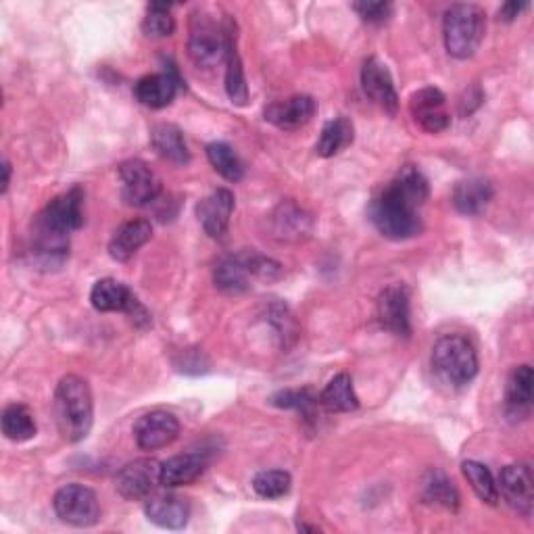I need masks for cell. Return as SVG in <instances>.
<instances>
[{"instance_id": "6da1fadb", "label": "cell", "mask_w": 534, "mask_h": 534, "mask_svg": "<svg viewBox=\"0 0 534 534\" xmlns=\"http://www.w3.org/2000/svg\"><path fill=\"white\" fill-rule=\"evenodd\" d=\"M430 186L416 165H403L370 205V220L376 230L391 240H407L422 232L418 209L426 203Z\"/></svg>"}, {"instance_id": "7a4b0ae2", "label": "cell", "mask_w": 534, "mask_h": 534, "mask_svg": "<svg viewBox=\"0 0 534 534\" xmlns=\"http://www.w3.org/2000/svg\"><path fill=\"white\" fill-rule=\"evenodd\" d=\"M84 224V192L80 186L71 188L44 207L36 220V247L46 257H65L69 232Z\"/></svg>"}, {"instance_id": "3957f363", "label": "cell", "mask_w": 534, "mask_h": 534, "mask_svg": "<svg viewBox=\"0 0 534 534\" xmlns=\"http://www.w3.org/2000/svg\"><path fill=\"white\" fill-rule=\"evenodd\" d=\"M57 426L67 443H80L90 434L94 422L92 391L84 378L63 376L55 391Z\"/></svg>"}, {"instance_id": "277c9868", "label": "cell", "mask_w": 534, "mask_h": 534, "mask_svg": "<svg viewBox=\"0 0 534 534\" xmlns=\"http://www.w3.org/2000/svg\"><path fill=\"white\" fill-rule=\"evenodd\" d=\"M478 5H453L443 19L447 53L455 59H470L484 40L487 19Z\"/></svg>"}, {"instance_id": "5b68a950", "label": "cell", "mask_w": 534, "mask_h": 534, "mask_svg": "<svg viewBox=\"0 0 534 534\" xmlns=\"http://www.w3.org/2000/svg\"><path fill=\"white\" fill-rule=\"evenodd\" d=\"M432 368L447 384L466 386L478 374V355L466 336H443L432 349Z\"/></svg>"}, {"instance_id": "8992f818", "label": "cell", "mask_w": 534, "mask_h": 534, "mask_svg": "<svg viewBox=\"0 0 534 534\" xmlns=\"http://www.w3.org/2000/svg\"><path fill=\"white\" fill-rule=\"evenodd\" d=\"M55 512L57 516L71 526L88 528L94 526L101 518V503L96 493L84 484H67V487L59 489L55 499Z\"/></svg>"}, {"instance_id": "52a82bcc", "label": "cell", "mask_w": 534, "mask_h": 534, "mask_svg": "<svg viewBox=\"0 0 534 534\" xmlns=\"http://www.w3.org/2000/svg\"><path fill=\"white\" fill-rule=\"evenodd\" d=\"M226 38L228 30H222L215 21L203 15L194 17L188 38L190 59L199 67H215L226 59Z\"/></svg>"}, {"instance_id": "ba28073f", "label": "cell", "mask_w": 534, "mask_h": 534, "mask_svg": "<svg viewBox=\"0 0 534 534\" xmlns=\"http://www.w3.org/2000/svg\"><path fill=\"white\" fill-rule=\"evenodd\" d=\"M121 197L130 207H147L161 192V180L144 161H128L119 167Z\"/></svg>"}, {"instance_id": "9c48e42d", "label": "cell", "mask_w": 534, "mask_h": 534, "mask_svg": "<svg viewBox=\"0 0 534 534\" xmlns=\"http://www.w3.org/2000/svg\"><path fill=\"white\" fill-rule=\"evenodd\" d=\"M161 484V464L157 459H136L119 470L115 478L117 493L128 501L151 497Z\"/></svg>"}, {"instance_id": "30bf717a", "label": "cell", "mask_w": 534, "mask_h": 534, "mask_svg": "<svg viewBox=\"0 0 534 534\" xmlns=\"http://www.w3.org/2000/svg\"><path fill=\"white\" fill-rule=\"evenodd\" d=\"M497 491L516 514L524 518L532 514L534 478H532V470L528 464H512V466L503 468L499 476Z\"/></svg>"}, {"instance_id": "8fae6325", "label": "cell", "mask_w": 534, "mask_h": 534, "mask_svg": "<svg viewBox=\"0 0 534 534\" xmlns=\"http://www.w3.org/2000/svg\"><path fill=\"white\" fill-rule=\"evenodd\" d=\"M180 436V422L169 411H149L134 426V439L142 451H157L172 445Z\"/></svg>"}, {"instance_id": "7c38bea8", "label": "cell", "mask_w": 534, "mask_h": 534, "mask_svg": "<svg viewBox=\"0 0 534 534\" xmlns=\"http://www.w3.org/2000/svg\"><path fill=\"white\" fill-rule=\"evenodd\" d=\"M361 86L370 101H374L386 113H391V115L397 113L399 96L395 90L393 76H391V71H388V67L376 57H370L366 63H363Z\"/></svg>"}, {"instance_id": "4fadbf2b", "label": "cell", "mask_w": 534, "mask_h": 534, "mask_svg": "<svg viewBox=\"0 0 534 534\" xmlns=\"http://www.w3.org/2000/svg\"><path fill=\"white\" fill-rule=\"evenodd\" d=\"M90 303L96 311H103V313H111V311H126L130 315H134L136 320L140 318H149L147 311L142 309V305L138 303V299L134 297L132 290L121 284L113 278H103L92 286V293H90Z\"/></svg>"}, {"instance_id": "5bb4252c", "label": "cell", "mask_w": 534, "mask_h": 534, "mask_svg": "<svg viewBox=\"0 0 534 534\" xmlns=\"http://www.w3.org/2000/svg\"><path fill=\"white\" fill-rule=\"evenodd\" d=\"M445 101V94L439 88H422L416 94H411L409 109L426 132L439 134L451 124V117L445 111Z\"/></svg>"}, {"instance_id": "9a60e30c", "label": "cell", "mask_w": 534, "mask_h": 534, "mask_svg": "<svg viewBox=\"0 0 534 534\" xmlns=\"http://www.w3.org/2000/svg\"><path fill=\"white\" fill-rule=\"evenodd\" d=\"M232 213H234V194L226 188L213 190L209 197H205L197 205V217L203 230L215 240H222L228 234Z\"/></svg>"}, {"instance_id": "2e32d148", "label": "cell", "mask_w": 534, "mask_h": 534, "mask_svg": "<svg viewBox=\"0 0 534 534\" xmlns=\"http://www.w3.org/2000/svg\"><path fill=\"white\" fill-rule=\"evenodd\" d=\"M315 111H318V103L307 94H299L267 107L265 121H270V124H274L280 130H299L309 124Z\"/></svg>"}, {"instance_id": "e0dca14e", "label": "cell", "mask_w": 534, "mask_h": 534, "mask_svg": "<svg viewBox=\"0 0 534 534\" xmlns=\"http://www.w3.org/2000/svg\"><path fill=\"white\" fill-rule=\"evenodd\" d=\"M380 324L397 336L411 334L409 322V297L403 286H388L378 299Z\"/></svg>"}, {"instance_id": "ac0fdd59", "label": "cell", "mask_w": 534, "mask_h": 534, "mask_svg": "<svg viewBox=\"0 0 534 534\" xmlns=\"http://www.w3.org/2000/svg\"><path fill=\"white\" fill-rule=\"evenodd\" d=\"M153 236V226L149 220H130L121 224L109 242V255L115 261H130L140 247L147 245Z\"/></svg>"}, {"instance_id": "d6986e66", "label": "cell", "mask_w": 534, "mask_h": 534, "mask_svg": "<svg viewBox=\"0 0 534 534\" xmlns=\"http://www.w3.org/2000/svg\"><path fill=\"white\" fill-rule=\"evenodd\" d=\"M144 514L147 518L167 530H180L188 524L190 518V505L186 499L178 495H155L147 499L144 505Z\"/></svg>"}, {"instance_id": "ffe728a7", "label": "cell", "mask_w": 534, "mask_h": 534, "mask_svg": "<svg viewBox=\"0 0 534 534\" xmlns=\"http://www.w3.org/2000/svg\"><path fill=\"white\" fill-rule=\"evenodd\" d=\"M207 470L205 453H184L161 464V484L167 489L186 487Z\"/></svg>"}, {"instance_id": "44dd1931", "label": "cell", "mask_w": 534, "mask_h": 534, "mask_svg": "<svg viewBox=\"0 0 534 534\" xmlns=\"http://www.w3.org/2000/svg\"><path fill=\"white\" fill-rule=\"evenodd\" d=\"M178 94V82L169 74L144 76L134 86L136 101L149 109H165L174 103Z\"/></svg>"}, {"instance_id": "7402d4cb", "label": "cell", "mask_w": 534, "mask_h": 534, "mask_svg": "<svg viewBox=\"0 0 534 534\" xmlns=\"http://www.w3.org/2000/svg\"><path fill=\"white\" fill-rule=\"evenodd\" d=\"M311 217L293 201L282 203L274 213V234L284 242H299L311 232Z\"/></svg>"}, {"instance_id": "603a6c76", "label": "cell", "mask_w": 534, "mask_h": 534, "mask_svg": "<svg viewBox=\"0 0 534 534\" xmlns=\"http://www.w3.org/2000/svg\"><path fill=\"white\" fill-rule=\"evenodd\" d=\"M493 184L484 178H470L459 182L453 190V205L464 215H478L493 201Z\"/></svg>"}, {"instance_id": "cb8c5ba5", "label": "cell", "mask_w": 534, "mask_h": 534, "mask_svg": "<svg viewBox=\"0 0 534 534\" xmlns=\"http://www.w3.org/2000/svg\"><path fill=\"white\" fill-rule=\"evenodd\" d=\"M505 405H507V414L512 418L520 420L530 414V407H532V368L530 366H520L509 374Z\"/></svg>"}, {"instance_id": "d4e9b609", "label": "cell", "mask_w": 534, "mask_h": 534, "mask_svg": "<svg viewBox=\"0 0 534 534\" xmlns=\"http://www.w3.org/2000/svg\"><path fill=\"white\" fill-rule=\"evenodd\" d=\"M151 144L159 157H163L169 163L186 165L190 163V151L184 140V134L174 124H159L151 132Z\"/></svg>"}, {"instance_id": "484cf974", "label": "cell", "mask_w": 534, "mask_h": 534, "mask_svg": "<svg viewBox=\"0 0 534 534\" xmlns=\"http://www.w3.org/2000/svg\"><path fill=\"white\" fill-rule=\"evenodd\" d=\"M226 92L228 99L238 105L245 107L249 101V88H247V78L245 69H242V61L236 48V36L232 28H228V38H226Z\"/></svg>"}, {"instance_id": "4316f807", "label": "cell", "mask_w": 534, "mask_h": 534, "mask_svg": "<svg viewBox=\"0 0 534 534\" xmlns=\"http://www.w3.org/2000/svg\"><path fill=\"white\" fill-rule=\"evenodd\" d=\"M320 403L328 411H336V414H349L359 407V397L355 393L353 378L349 374L334 376L320 395Z\"/></svg>"}, {"instance_id": "83f0119b", "label": "cell", "mask_w": 534, "mask_h": 534, "mask_svg": "<svg viewBox=\"0 0 534 534\" xmlns=\"http://www.w3.org/2000/svg\"><path fill=\"white\" fill-rule=\"evenodd\" d=\"M353 138H355V128L351 124V119L347 117L330 119L320 134L318 144H315V153L320 157H334L347 147H351Z\"/></svg>"}, {"instance_id": "f1b7e54d", "label": "cell", "mask_w": 534, "mask_h": 534, "mask_svg": "<svg viewBox=\"0 0 534 534\" xmlns=\"http://www.w3.org/2000/svg\"><path fill=\"white\" fill-rule=\"evenodd\" d=\"M213 278H215V286L224 290V293L228 295H240V293H245V290H249L251 286V274L238 255L228 257L217 265Z\"/></svg>"}, {"instance_id": "f546056e", "label": "cell", "mask_w": 534, "mask_h": 534, "mask_svg": "<svg viewBox=\"0 0 534 534\" xmlns=\"http://www.w3.org/2000/svg\"><path fill=\"white\" fill-rule=\"evenodd\" d=\"M36 420L26 405H9L3 411V434L13 443H26L36 436Z\"/></svg>"}, {"instance_id": "4dcf8cb0", "label": "cell", "mask_w": 534, "mask_h": 534, "mask_svg": "<svg viewBox=\"0 0 534 534\" xmlns=\"http://www.w3.org/2000/svg\"><path fill=\"white\" fill-rule=\"evenodd\" d=\"M461 472H464L466 480L470 482L472 491L478 495L480 501L489 503V505H497L499 503V491H497V482L491 474V470L480 464V461L468 459L461 464Z\"/></svg>"}, {"instance_id": "1f68e13d", "label": "cell", "mask_w": 534, "mask_h": 534, "mask_svg": "<svg viewBox=\"0 0 534 534\" xmlns=\"http://www.w3.org/2000/svg\"><path fill=\"white\" fill-rule=\"evenodd\" d=\"M207 159L215 172L228 182H240L242 176H245V165H242L234 149L226 142H211L207 147Z\"/></svg>"}, {"instance_id": "d6a6232c", "label": "cell", "mask_w": 534, "mask_h": 534, "mask_svg": "<svg viewBox=\"0 0 534 534\" xmlns=\"http://www.w3.org/2000/svg\"><path fill=\"white\" fill-rule=\"evenodd\" d=\"M422 497H424L426 503L441 505V507L449 509V512H457V507H459L457 489L447 480V476L441 474V472H430L426 476Z\"/></svg>"}, {"instance_id": "836d02e7", "label": "cell", "mask_w": 534, "mask_h": 534, "mask_svg": "<svg viewBox=\"0 0 534 534\" xmlns=\"http://www.w3.org/2000/svg\"><path fill=\"white\" fill-rule=\"evenodd\" d=\"M290 484H293V478L284 470H263L253 478V489L263 499H280L288 495Z\"/></svg>"}, {"instance_id": "e575fe53", "label": "cell", "mask_w": 534, "mask_h": 534, "mask_svg": "<svg viewBox=\"0 0 534 534\" xmlns=\"http://www.w3.org/2000/svg\"><path fill=\"white\" fill-rule=\"evenodd\" d=\"M169 11H172V5H161V3L149 5L147 17L142 21V32L149 38L172 36L176 30V21Z\"/></svg>"}, {"instance_id": "d590c367", "label": "cell", "mask_w": 534, "mask_h": 534, "mask_svg": "<svg viewBox=\"0 0 534 534\" xmlns=\"http://www.w3.org/2000/svg\"><path fill=\"white\" fill-rule=\"evenodd\" d=\"M320 399L315 397L309 388H301V391H280L278 395H274L272 403L276 407H284V409H297L303 411V414H311V407L318 403Z\"/></svg>"}, {"instance_id": "8d00e7d4", "label": "cell", "mask_w": 534, "mask_h": 534, "mask_svg": "<svg viewBox=\"0 0 534 534\" xmlns=\"http://www.w3.org/2000/svg\"><path fill=\"white\" fill-rule=\"evenodd\" d=\"M353 9L363 21H368V23H384L393 13L391 3H355Z\"/></svg>"}, {"instance_id": "74e56055", "label": "cell", "mask_w": 534, "mask_h": 534, "mask_svg": "<svg viewBox=\"0 0 534 534\" xmlns=\"http://www.w3.org/2000/svg\"><path fill=\"white\" fill-rule=\"evenodd\" d=\"M526 7H528L526 3H516V0H512V3H505L499 9V19H503V21H514Z\"/></svg>"}, {"instance_id": "f35d334b", "label": "cell", "mask_w": 534, "mask_h": 534, "mask_svg": "<svg viewBox=\"0 0 534 534\" xmlns=\"http://www.w3.org/2000/svg\"><path fill=\"white\" fill-rule=\"evenodd\" d=\"M3 194L9 190V184H11V163L9 161H3Z\"/></svg>"}]
</instances>
